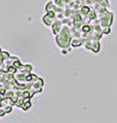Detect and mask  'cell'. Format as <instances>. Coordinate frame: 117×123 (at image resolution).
Returning a JSON list of instances; mask_svg holds the SVG:
<instances>
[{
  "label": "cell",
  "mask_w": 117,
  "mask_h": 123,
  "mask_svg": "<svg viewBox=\"0 0 117 123\" xmlns=\"http://www.w3.org/2000/svg\"><path fill=\"white\" fill-rule=\"evenodd\" d=\"M53 3H54V4H56L58 7H61V8H65V6H66L65 0H54Z\"/></svg>",
  "instance_id": "cell-6"
},
{
  "label": "cell",
  "mask_w": 117,
  "mask_h": 123,
  "mask_svg": "<svg viewBox=\"0 0 117 123\" xmlns=\"http://www.w3.org/2000/svg\"><path fill=\"white\" fill-rule=\"evenodd\" d=\"M50 27H52V31L53 35L56 36V35H58V34L60 33V31L62 30L63 24H62V22L60 20H54V22L52 23V25Z\"/></svg>",
  "instance_id": "cell-4"
},
{
  "label": "cell",
  "mask_w": 117,
  "mask_h": 123,
  "mask_svg": "<svg viewBox=\"0 0 117 123\" xmlns=\"http://www.w3.org/2000/svg\"><path fill=\"white\" fill-rule=\"evenodd\" d=\"M92 4L97 5H102L105 7L109 6V0H92Z\"/></svg>",
  "instance_id": "cell-5"
},
{
  "label": "cell",
  "mask_w": 117,
  "mask_h": 123,
  "mask_svg": "<svg viewBox=\"0 0 117 123\" xmlns=\"http://www.w3.org/2000/svg\"><path fill=\"white\" fill-rule=\"evenodd\" d=\"M71 41H72L71 30H70V28L67 25H64L62 27L60 33L56 35V42L62 49H65L69 47V45L71 44Z\"/></svg>",
  "instance_id": "cell-1"
},
{
  "label": "cell",
  "mask_w": 117,
  "mask_h": 123,
  "mask_svg": "<svg viewBox=\"0 0 117 123\" xmlns=\"http://www.w3.org/2000/svg\"><path fill=\"white\" fill-rule=\"evenodd\" d=\"M84 46L86 47L87 49H91L93 52H99L100 50V42L98 39H93V38H88L84 41Z\"/></svg>",
  "instance_id": "cell-2"
},
{
  "label": "cell",
  "mask_w": 117,
  "mask_h": 123,
  "mask_svg": "<svg viewBox=\"0 0 117 123\" xmlns=\"http://www.w3.org/2000/svg\"><path fill=\"white\" fill-rule=\"evenodd\" d=\"M56 15H57V13L54 12V11H46V13L42 17V22H43V24L45 26L50 27L52 25V23L54 22V20H57Z\"/></svg>",
  "instance_id": "cell-3"
}]
</instances>
